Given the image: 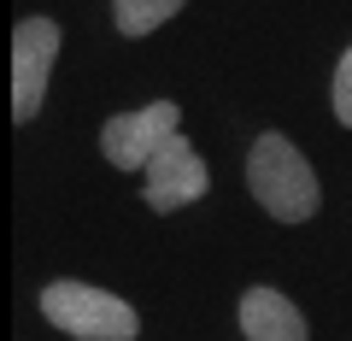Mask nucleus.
Listing matches in <instances>:
<instances>
[{"label":"nucleus","mask_w":352,"mask_h":341,"mask_svg":"<svg viewBox=\"0 0 352 341\" xmlns=\"http://www.w3.org/2000/svg\"><path fill=\"white\" fill-rule=\"evenodd\" d=\"M247 183L258 194V206L276 224H305L317 212V171L305 165V153L294 147L288 136H258L247 153Z\"/></svg>","instance_id":"1"},{"label":"nucleus","mask_w":352,"mask_h":341,"mask_svg":"<svg viewBox=\"0 0 352 341\" xmlns=\"http://www.w3.org/2000/svg\"><path fill=\"white\" fill-rule=\"evenodd\" d=\"M41 318L76 341H135L141 335L135 306L106 289H88V282H47L41 289Z\"/></svg>","instance_id":"2"},{"label":"nucleus","mask_w":352,"mask_h":341,"mask_svg":"<svg viewBox=\"0 0 352 341\" xmlns=\"http://www.w3.org/2000/svg\"><path fill=\"white\" fill-rule=\"evenodd\" d=\"M176 124H182L176 101H153V106H141V112H118L112 124L100 130V153L118 165V171H147L153 153H159L170 136H182Z\"/></svg>","instance_id":"3"},{"label":"nucleus","mask_w":352,"mask_h":341,"mask_svg":"<svg viewBox=\"0 0 352 341\" xmlns=\"http://www.w3.org/2000/svg\"><path fill=\"white\" fill-rule=\"evenodd\" d=\"M53 53H59V30L47 18H24L12 30V118L30 124L41 112V94H47V71Z\"/></svg>","instance_id":"4"},{"label":"nucleus","mask_w":352,"mask_h":341,"mask_svg":"<svg viewBox=\"0 0 352 341\" xmlns=\"http://www.w3.org/2000/svg\"><path fill=\"white\" fill-rule=\"evenodd\" d=\"M200 194H206L200 153H194L182 136H170L159 153H153V165H147V206L153 212H176V206L200 200Z\"/></svg>","instance_id":"5"},{"label":"nucleus","mask_w":352,"mask_h":341,"mask_svg":"<svg viewBox=\"0 0 352 341\" xmlns=\"http://www.w3.org/2000/svg\"><path fill=\"white\" fill-rule=\"evenodd\" d=\"M241 329H247V341H305V318L276 289H247L241 294Z\"/></svg>","instance_id":"6"},{"label":"nucleus","mask_w":352,"mask_h":341,"mask_svg":"<svg viewBox=\"0 0 352 341\" xmlns=\"http://www.w3.org/2000/svg\"><path fill=\"white\" fill-rule=\"evenodd\" d=\"M176 12H182V0H112L118 36H147V30H159Z\"/></svg>","instance_id":"7"},{"label":"nucleus","mask_w":352,"mask_h":341,"mask_svg":"<svg viewBox=\"0 0 352 341\" xmlns=\"http://www.w3.org/2000/svg\"><path fill=\"white\" fill-rule=\"evenodd\" d=\"M335 118L352 130V48L340 53V65H335Z\"/></svg>","instance_id":"8"}]
</instances>
